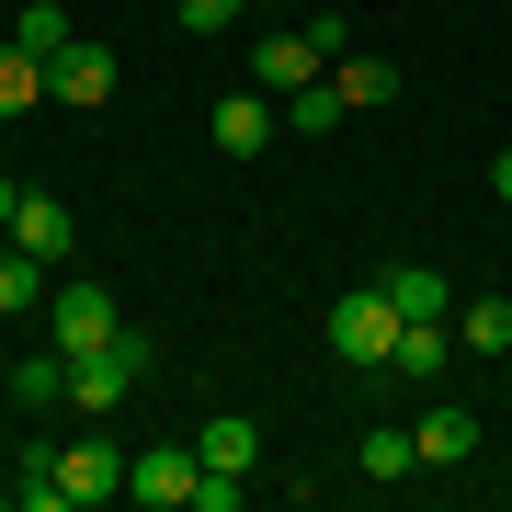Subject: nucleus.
I'll list each match as a JSON object with an SVG mask.
<instances>
[{
  "instance_id": "0eeeda50",
  "label": "nucleus",
  "mask_w": 512,
  "mask_h": 512,
  "mask_svg": "<svg viewBox=\"0 0 512 512\" xmlns=\"http://www.w3.org/2000/svg\"><path fill=\"white\" fill-rule=\"evenodd\" d=\"M194 478H205V456H194V444H148V456L126 467V490H137L148 512H183V501H194Z\"/></svg>"
},
{
  "instance_id": "39448f33",
  "label": "nucleus",
  "mask_w": 512,
  "mask_h": 512,
  "mask_svg": "<svg viewBox=\"0 0 512 512\" xmlns=\"http://www.w3.org/2000/svg\"><path fill=\"white\" fill-rule=\"evenodd\" d=\"M114 490H126V456H114V444L103 433H80V444H57V501H114Z\"/></svg>"
},
{
  "instance_id": "a211bd4d",
  "label": "nucleus",
  "mask_w": 512,
  "mask_h": 512,
  "mask_svg": "<svg viewBox=\"0 0 512 512\" xmlns=\"http://www.w3.org/2000/svg\"><path fill=\"white\" fill-rule=\"evenodd\" d=\"M12 308H46V262L0 239V319H12Z\"/></svg>"
},
{
  "instance_id": "f03ea898",
  "label": "nucleus",
  "mask_w": 512,
  "mask_h": 512,
  "mask_svg": "<svg viewBox=\"0 0 512 512\" xmlns=\"http://www.w3.org/2000/svg\"><path fill=\"white\" fill-rule=\"evenodd\" d=\"M137 376H148V330H114V342L69 353V399H80V410H114Z\"/></svg>"
},
{
  "instance_id": "6ab92c4d",
  "label": "nucleus",
  "mask_w": 512,
  "mask_h": 512,
  "mask_svg": "<svg viewBox=\"0 0 512 512\" xmlns=\"http://www.w3.org/2000/svg\"><path fill=\"white\" fill-rule=\"evenodd\" d=\"M35 103H46V69H35L12 35H0V114H35Z\"/></svg>"
},
{
  "instance_id": "423d86ee",
  "label": "nucleus",
  "mask_w": 512,
  "mask_h": 512,
  "mask_svg": "<svg viewBox=\"0 0 512 512\" xmlns=\"http://www.w3.org/2000/svg\"><path fill=\"white\" fill-rule=\"evenodd\" d=\"M319 69H330V46L308 35V23H296V35H262V46H251V80H262L274 103H285V92H308Z\"/></svg>"
},
{
  "instance_id": "f3484780",
  "label": "nucleus",
  "mask_w": 512,
  "mask_h": 512,
  "mask_svg": "<svg viewBox=\"0 0 512 512\" xmlns=\"http://www.w3.org/2000/svg\"><path fill=\"white\" fill-rule=\"evenodd\" d=\"M342 114H353V103L330 92V69L308 80V92H285V126H296V137H330V126H342Z\"/></svg>"
},
{
  "instance_id": "412c9836",
  "label": "nucleus",
  "mask_w": 512,
  "mask_h": 512,
  "mask_svg": "<svg viewBox=\"0 0 512 512\" xmlns=\"http://www.w3.org/2000/svg\"><path fill=\"white\" fill-rule=\"evenodd\" d=\"M353 467H365V478H410L421 456H410V433H399V421H376V433L353 444Z\"/></svg>"
},
{
  "instance_id": "1a4fd4ad",
  "label": "nucleus",
  "mask_w": 512,
  "mask_h": 512,
  "mask_svg": "<svg viewBox=\"0 0 512 512\" xmlns=\"http://www.w3.org/2000/svg\"><path fill=\"white\" fill-rule=\"evenodd\" d=\"M46 308H57V353H92V342H114V330H126V319H114V296H103V285H57Z\"/></svg>"
},
{
  "instance_id": "b1692460",
  "label": "nucleus",
  "mask_w": 512,
  "mask_h": 512,
  "mask_svg": "<svg viewBox=\"0 0 512 512\" xmlns=\"http://www.w3.org/2000/svg\"><path fill=\"white\" fill-rule=\"evenodd\" d=\"M12 194H23V183H12V171H0V228H12Z\"/></svg>"
},
{
  "instance_id": "9b49d317",
  "label": "nucleus",
  "mask_w": 512,
  "mask_h": 512,
  "mask_svg": "<svg viewBox=\"0 0 512 512\" xmlns=\"http://www.w3.org/2000/svg\"><path fill=\"white\" fill-rule=\"evenodd\" d=\"M376 285H387V308H399V319H444V308H456V285H444L433 262H387Z\"/></svg>"
},
{
  "instance_id": "dca6fc26",
  "label": "nucleus",
  "mask_w": 512,
  "mask_h": 512,
  "mask_svg": "<svg viewBox=\"0 0 512 512\" xmlns=\"http://www.w3.org/2000/svg\"><path fill=\"white\" fill-rule=\"evenodd\" d=\"M69 399V353H35V365H12V410H57Z\"/></svg>"
},
{
  "instance_id": "2eb2a0df",
  "label": "nucleus",
  "mask_w": 512,
  "mask_h": 512,
  "mask_svg": "<svg viewBox=\"0 0 512 512\" xmlns=\"http://www.w3.org/2000/svg\"><path fill=\"white\" fill-rule=\"evenodd\" d=\"M456 342L467 353H512V296H467V308H456Z\"/></svg>"
},
{
  "instance_id": "7ed1b4c3",
  "label": "nucleus",
  "mask_w": 512,
  "mask_h": 512,
  "mask_svg": "<svg viewBox=\"0 0 512 512\" xmlns=\"http://www.w3.org/2000/svg\"><path fill=\"white\" fill-rule=\"evenodd\" d=\"M46 103H69V114H103V103H114V46L69 35V46L46 57Z\"/></svg>"
},
{
  "instance_id": "f8f14e48",
  "label": "nucleus",
  "mask_w": 512,
  "mask_h": 512,
  "mask_svg": "<svg viewBox=\"0 0 512 512\" xmlns=\"http://www.w3.org/2000/svg\"><path fill=\"white\" fill-rule=\"evenodd\" d=\"M444 365H456V342H444V319H399V353H387V376H410V387H433Z\"/></svg>"
},
{
  "instance_id": "f257e3e1",
  "label": "nucleus",
  "mask_w": 512,
  "mask_h": 512,
  "mask_svg": "<svg viewBox=\"0 0 512 512\" xmlns=\"http://www.w3.org/2000/svg\"><path fill=\"white\" fill-rule=\"evenodd\" d=\"M330 353H342V365H387V353H399V308H387V285H365V296H330Z\"/></svg>"
},
{
  "instance_id": "4be33fe9",
  "label": "nucleus",
  "mask_w": 512,
  "mask_h": 512,
  "mask_svg": "<svg viewBox=\"0 0 512 512\" xmlns=\"http://www.w3.org/2000/svg\"><path fill=\"white\" fill-rule=\"evenodd\" d=\"M171 12H183L194 35H228V23H239V0H171Z\"/></svg>"
},
{
  "instance_id": "5701e85b",
  "label": "nucleus",
  "mask_w": 512,
  "mask_h": 512,
  "mask_svg": "<svg viewBox=\"0 0 512 512\" xmlns=\"http://www.w3.org/2000/svg\"><path fill=\"white\" fill-rule=\"evenodd\" d=\"M490 194H501V205H512V148H501V160H490Z\"/></svg>"
},
{
  "instance_id": "4468645a",
  "label": "nucleus",
  "mask_w": 512,
  "mask_h": 512,
  "mask_svg": "<svg viewBox=\"0 0 512 512\" xmlns=\"http://www.w3.org/2000/svg\"><path fill=\"white\" fill-rule=\"evenodd\" d=\"M194 456H205V467H239V478H251V467H262V433H251L239 410H217V421H194Z\"/></svg>"
},
{
  "instance_id": "ddd939ff",
  "label": "nucleus",
  "mask_w": 512,
  "mask_h": 512,
  "mask_svg": "<svg viewBox=\"0 0 512 512\" xmlns=\"http://www.w3.org/2000/svg\"><path fill=\"white\" fill-rule=\"evenodd\" d=\"M330 92H342L353 114H376L387 92H399V69H387V57H365V46H342V57H330Z\"/></svg>"
},
{
  "instance_id": "9d476101",
  "label": "nucleus",
  "mask_w": 512,
  "mask_h": 512,
  "mask_svg": "<svg viewBox=\"0 0 512 512\" xmlns=\"http://www.w3.org/2000/svg\"><path fill=\"white\" fill-rule=\"evenodd\" d=\"M410 456H421V467H467V456H478V410L433 399V410L410 421Z\"/></svg>"
},
{
  "instance_id": "20e7f679",
  "label": "nucleus",
  "mask_w": 512,
  "mask_h": 512,
  "mask_svg": "<svg viewBox=\"0 0 512 512\" xmlns=\"http://www.w3.org/2000/svg\"><path fill=\"white\" fill-rule=\"evenodd\" d=\"M205 137H217L228 160H262V148L285 137V103H274V92H262V80H251V92H228L217 114H205Z\"/></svg>"
},
{
  "instance_id": "6e6552de",
  "label": "nucleus",
  "mask_w": 512,
  "mask_h": 512,
  "mask_svg": "<svg viewBox=\"0 0 512 512\" xmlns=\"http://www.w3.org/2000/svg\"><path fill=\"white\" fill-rule=\"evenodd\" d=\"M69 239H80V217H69L57 194H12V251H35L46 274H57V262H69Z\"/></svg>"
},
{
  "instance_id": "aec40b11",
  "label": "nucleus",
  "mask_w": 512,
  "mask_h": 512,
  "mask_svg": "<svg viewBox=\"0 0 512 512\" xmlns=\"http://www.w3.org/2000/svg\"><path fill=\"white\" fill-rule=\"evenodd\" d=\"M12 46H23V57L46 69V57L69 46V12H57V0H35V12H12Z\"/></svg>"
}]
</instances>
